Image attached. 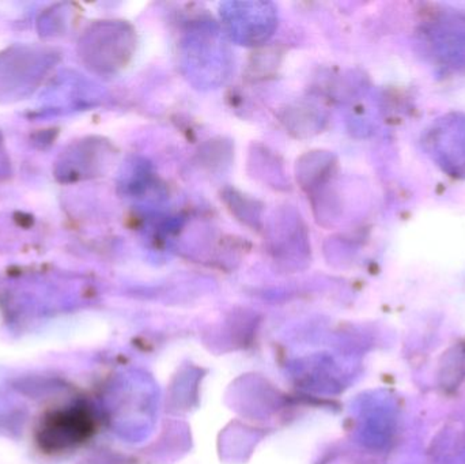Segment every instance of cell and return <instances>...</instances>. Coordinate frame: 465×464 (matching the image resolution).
Instances as JSON below:
<instances>
[{
    "mask_svg": "<svg viewBox=\"0 0 465 464\" xmlns=\"http://www.w3.org/2000/svg\"><path fill=\"white\" fill-rule=\"evenodd\" d=\"M89 417L76 408L54 411L44 419L41 424L40 443L52 451L65 449L74 444L81 443L89 435Z\"/></svg>",
    "mask_w": 465,
    "mask_h": 464,
    "instance_id": "cell-1",
    "label": "cell"
},
{
    "mask_svg": "<svg viewBox=\"0 0 465 464\" xmlns=\"http://www.w3.org/2000/svg\"><path fill=\"white\" fill-rule=\"evenodd\" d=\"M429 144L442 165L453 168L456 173L465 174V117L447 119L434 128Z\"/></svg>",
    "mask_w": 465,
    "mask_h": 464,
    "instance_id": "cell-2",
    "label": "cell"
}]
</instances>
